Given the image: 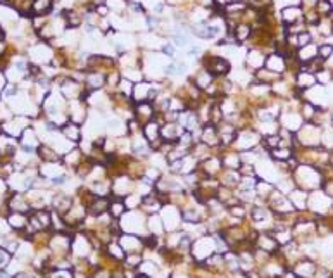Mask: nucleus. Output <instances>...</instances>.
I'll return each instance as SVG.
<instances>
[{
  "mask_svg": "<svg viewBox=\"0 0 333 278\" xmlns=\"http://www.w3.org/2000/svg\"><path fill=\"white\" fill-rule=\"evenodd\" d=\"M280 244L276 242V239L273 237V233H259L254 242V249L264 251L268 254H278Z\"/></svg>",
  "mask_w": 333,
  "mask_h": 278,
  "instance_id": "12",
  "label": "nucleus"
},
{
  "mask_svg": "<svg viewBox=\"0 0 333 278\" xmlns=\"http://www.w3.org/2000/svg\"><path fill=\"white\" fill-rule=\"evenodd\" d=\"M309 44H313L311 31H304V33H299L297 35V49L306 47V45H309Z\"/></svg>",
  "mask_w": 333,
  "mask_h": 278,
  "instance_id": "41",
  "label": "nucleus"
},
{
  "mask_svg": "<svg viewBox=\"0 0 333 278\" xmlns=\"http://www.w3.org/2000/svg\"><path fill=\"white\" fill-rule=\"evenodd\" d=\"M252 26L249 23H238L237 28L233 30V35H235V40L237 44H243L245 40H249L252 36Z\"/></svg>",
  "mask_w": 333,
  "mask_h": 278,
  "instance_id": "31",
  "label": "nucleus"
},
{
  "mask_svg": "<svg viewBox=\"0 0 333 278\" xmlns=\"http://www.w3.org/2000/svg\"><path fill=\"white\" fill-rule=\"evenodd\" d=\"M119 244L124 249L126 254H133V252H142V249L145 247V242H143V237H138V235L133 233H124L119 237Z\"/></svg>",
  "mask_w": 333,
  "mask_h": 278,
  "instance_id": "13",
  "label": "nucleus"
},
{
  "mask_svg": "<svg viewBox=\"0 0 333 278\" xmlns=\"http://www.w3.org/2000/svg\"><path fill=\"white\" fill-rule=\"evenodd\" d=\"M142 133L145 137V140L149 142L152 151H159L161 145H163V138H161V123L157 119H152V121L145 123L142 128Z\"/></svg>",
  "mask_w": 333,
  "mask_h": 278,
  "instance_id": "8",
  "label": "nucleus"
},
{
  "mask_svg": "<svg viewBox=\"0 0 333 278\" xmlns=\"http://www.w3.org/2000/svg\"><path fill=\"white\" fill-rule=\"evenodd\" d=\"M52 206H54L55 212L64 216L73 207V199L69 196H64V194H59V196L52 197Z\"/></svg>",
  "mask_w": 333,
  "mask_h": 278,
  "instance_id": "28",
  "label": "nucleus"
},
{
  "mask_svg": "<svg viewBox=\"0 0 333 278\" xmlns=\"http://www.w3.org/2000/svg\"><path fill=\"white\" fill-rule=\"evenodd\" d=\"M107 85V75L99 71H88L85 73V89L88 92H97L102 90Z\"/></svg>",
  "mask_w": 333,
  "mask_h": 278,
  "instance_id": "18",
  "label": "nucleus"
},
{
  "mask_svg": "<svg viewBox=\"0 0 333 278\" xmlns=\"http://www.w3.org/2000/svg\"><path fill=\"white\" fill-rule=\"evenodd\" d=\"M4 87H6V76H4L2 73H0V90H2Z\"/></svg>",
  "mask_w": 333,
  "mask_h": 278,
  "instance_id": "47",
  "label": "nucleus"
},
{
  "mask_svg": "<svg viewBox=\"0 0 333 278\" xmlns=\"http://www.w3.org/2000/svg\"><path fill=\"white\" fill-rule=\"evenodd\" d=\"M290 202L294 204V207L295 209H299V211H304L307 207V199H309V194L306 192V190H302V188H299V187H295L292 192H290Z\"/></svg>",
  "mask_w": 333,
  "mask_h": 278,
  "instance_id": "26",
  "label": "nucleus"
},
{
  "mask_svg": "<svg viewBox=\"0 0 333 278\" xmlns=\"http://www.w3.org/2000/svg\"><path fill=\"white\" fill-rule=\"evenodd\" d=\"M294 182L299 188L302 190H318L323 187L325 183V177H323V171L318 169L316 166H309V164H299L297 168L292 171Z\"/></svg>",
  "mask_w": 333,
  "mask_h": 278,
  "instance_id": "1",
  "label": "nucleus"
},
{
  "mask_svg": "<svg viewBox=\"0 0 333 278\" xmlns=\"http://www.w3.org/2000/svg\"><path fill=\"white\" fill-rule=\"evenodd\" d=\"M214 80H216V78L212 76L211 73L204 68V69H201V71H197V75L193 76L192 83H193V85H195L201 92H206V90L212 85V83H214Z\"/></svg>",
  "mask_w": 333,
  "mask_h": 278,
  "instance_id": "24",
  "label": "nucleus"
},
{
  "mask_svg": "<svg viewBox=\"0 0 333 278\" xmlns=\"http://www.w3.org/2000/svg\"><path fill=\"white\" fill-rule=\"evenodd\" d=\"M321 133L323 130L314 123H304L302 128L295 133L297 147H321Z\"/></svg>",
  "mask_w": 333,
  "mask_h": 278,
  "instance_id": "3",
  "label": "nucleus"
},
{
  "mask_svg": "<svg viewBox=\"0 0 333 278\" xmlns=\"http://www.w3.org/2000/svg\"><path fill=\"white\" fill-rule=\"evenodd\" d=\"M333 204V197H330L325 190H313V194H309L307 199V207L313 212H320V215H325V209L331 207Z\"/></svg>",
  "mask_w": 333,
  "mask_h": 278,
  "instance_id": "7",
  "label": "nucleus"
},
{
  "mask_svg": "<svg viewBox=\"0 0 333 278\" xmlns=\"http://www.w3.org/2000/svg\"><path fill=\"white\" fill-rule=\"evenodd\" d=\"M266 69H270V71L276 73V75L283 76L286 71H288V64H286V59L285 55H281L278 52H273L266 57V64H264Z\"/></svg>",
  "mask_w": 333,
  "mask_h": 278,
  "instance_id": "14",
  "label": "nucleus"
},
{
  "mask_svg": "<svg viewBox=\"0 0 333 278\" xmlns=\"http://www.w3.org/2000/svg\"><path fill=\"white\" fill-rule=\"evenodd\" d=\"M185 130L178 121H164L161 124V138L164 143H176Z\"/></svg>",
  "mask_w": 333,
  "mask_h": 278,
  "instance_id": "10",
  "label": "nucleus"
},
{
  "mask_svg": "<svg viewBox=\"0 0 333 278\" xmlns=\"http://www.w3.org/2000/svg\"><path fill=\"white\" fill-rule=\"evenodd\" d=\"M328 166L333 168V151H330V157H328Z\"/></svg>",
  "mask_w": 333,
  "mask_h": 278,
  "instance_id": "48",
  "label": "nucleus"
},
{
  "mask_svg": "<svg viewBox=\"0 0 333 278\" xmlns=\"http://www.w3.org/2000/svg\"><path fill=\"white\" fill-rule=\"evenodd\" d=\"M0 2H2V0H0Z\"/></svg>",
  "mask_w": 333,
  "mask_h": 278,
  "instance_id": "50",
  "label": "nucleus"
},
{
  "mask_svg": "<svg viewBox=\"0 0 333 278\" xmlns=\"http://www.w3.org/2000/svg\"><path fill=\"white\" fill-rule=\"evenodd\" d=\"M295 89L300 90V92H307L314 89L318 85V80H316V75L314 73H309V71H304V69H299L295 73V81H294Z\"/></svg>",
  "mask_w": 333,
  "mask_h": 278,
  "instance_id": "15",
  "label": "nucleus"
},
{
  "mask_svg": "<svg viewBox=\"0 0 333 278\" xmlns=\"http://www.w3.org/2000/svg\"><path fill=\"white\" fill-rule=\"evenodd\" d=\"M316 80H318V85H328V83L333 81V71L323 68L321 71L316 73Z\"/></svg>",
  "mask_w": 333,
  "mask_h": 278,
  "instance_id": "39",
  "label": "nucleus"
},
{
  "mask_svg": "<svg viewBox=\"0 0 333 278\" xmlns=\"http://www.w3.org/2000/svg\"><path fill=\"white\" fill-rule=\"evenodd\" d=\"M62 19H64V25H66L69 30H75L81 25L83 17L80 16V12L73 11V9H69V11H64L62 14Z\"/></svg>",
  "mask_w": 333,
  "mask_h": 278,
  "instance_id": "34",
  "label": "nucleus"
},
{
  "mask_svg": "<svg viewBox=\"0 0 333 278\" xmlns=\"http://www.w3.org/2000/svg\"><path fill=\"white\" fill-rule=\"evenodd\" d=\"M61 133L75 145H80V142L83 140V126L73 121H68L64 126H61Z\"/></svg>",
  "mask_w": 333,
  "mask_h": 278,
  "instance_id": "20",
  "label": "nucleus"
},
{
  "mask_svg": "<svg viewBox=\"0 0 333 278\" xmlns=\"http://www.w3.org/2000/svg\"><path fill=\"white\" fill-rule=\"evenodd\" d=\"M195 140L206 143V145H209L211 149H214L218 152L219 149H223V147H221L219 133H218V126H216V124H211V123L204 124V126L198 130V133L195 135Z\"/></svg>",
  "mask_w": 333,
  "mask_h": 278,
  "instance_id": "6",
  "label": "nucleus"
},
{
  "mask_svg": "<svg viewBox=\"0 0 333 278\" xmlns=\"http://www.w3.org/2000/svg\"><path fill=\"white\" fill-rule=\"evenodd\" d=\"M85 159H86V156H85V152L80 149V145L73 147L71 151L66 152V154L62 156L64 166H66V168H71V169H76L78 166H80Z\"/></svg>",
  "mask_w": 333,
  "mask_h": 278,
  "instance_id": "21",
  "label": "nucleus"
},
{
  "mask_svg": "<svg viewBox=\"0 0 333 278\" xmlns=\"http://www.w3.org/2000/svg\"><path fill=\"white\" fill-rule=\"evenodd\" d=\"M262 135L257 132L256 128H243L238 130V135L235 138V142L231 143V149L237 152H245V151H252L257 145H261Z\"/></svg>",
  "mask_w": 333,
  "mask_h": 278,
  "instance_id": "2",
  "label": "nucleus"
},
{
  "mask_svg": "<svg viewBox=\"0 0 333 278\" xmlns=\"http://www.w3.org/2000/svg\"><path fill=\"white\" fill-rule=\"evenodd\" d=\"M218 133H219L221 147H231V143L235 142V138L238 135V128L228 121H221L218 124Z\"/></svg>",
  "mask_w": 333,
  "mask_h": 278,
  "instance_id": "16",
  "label": "nucleus"
},
{
  "mask_svg": "<svg viewBox=\"0 0 333 278\" xmlns=\"http://www.w3.org/2000/svg\"><path fill=\"white\" fill-rule=\"evenodd\" d=\"M314 11L320 14L321 17H330V14L333 11V4L330 0H318V4L314 6Z\"/></svg>",
  "mask_w": 333,
  "mask_h": 278,
  "instance_id": "37",
  "label": "nucleus"
},
{
  "mask_svg": "<svg viewBox=\"0 0 333 278\" xmlns=\"http://www.w3.org/2000/svg\"><path fill=\"white\" fill-rule=\"evenodd\" d=\"M7 221H9V225L16 230H23L28 226V218L25 212H12V215L7 218Z\"/></svg>",
  "mask_w": 333,
  "mask_h": 278,
  "instance_id": "36",
  "label": "nucleus"
},
{
  "mask_svg": "<svg viewBox=\"0 0 333 278\" xmlns=\"http://www.w3.org/2000/svg\"><path fill=\"white\" fill-rule=\"evenodd\" d=\"M204 68L211 73L214 78L228 76L231 71V64L223 55H207L204 61Z\"/></svg>",
  "mask_w": 333,
  "mask_h": 278,
  "instance_id": "4",
  "label": "nucleus"
},
{
  "mask_svg": "<svg viewBox=\"0 0 333 278\" xmlns=\"http://www.w3.org/2000/svg\"><path fill=\"white\" fill-rule=\"evenodd\" d=\"M304 6H309V9H314V6L318 4V0H302Z\"/></svg>",
  "mask_w": 333,
  "mask_h": 278,
  "instance_id": "45",
  "label": "nucleus"
},
{
  "mask_svg": "<svg viewBox=\"0 0 333 278\" xmlns=\"http://www.w3.org/2000/svg\"><path fill=\"white\" fill-rule=\"evenodd\" d=\"M333 55V45L331 44H321L318 45V57H321L323 61H328Z\"/></svg>",
  "mask_w": 333,
  "mask_h": 278,
  "instance_id": "40",
  "label": "nucleus"
},
{
  "mask_svg": "<svg viewBox=\"0 0 333 278\" xmlns=\"http://www.w3.org/2000/svg\"><path fill=\"white\" fill-rule=\"evenodd\" d=\"M198 171L202 173V177H214L218 178V175L223 171V161H221V156L219 154H214L207 159L202 161L198 164Z\"/></svg>",
  "mask_w": 333,
  "mask_h": 278,
  "instance_id": "9",
  "label": "nucleus"
},
{
  "mask_svg": "<svg viewBox=\"0 0 333 278\" xmlns=\"http://www.w3.org/2000/svg\"><path fill=\"white\" fill-rule=\"evenodd\" d=\"M278 123L281 128L288 130V132H294L297 133L300 128H302V124L306 123L302 119V116H300L299 109H290V108H283L281 109V114L278 118Z\"/></svg>",
  "mask_w": 333,
  "mask_h": 278,
  "instance_id": "5",
  "label": "nucleus"
},
{
  "mask_svg": "<svg viewBox=\"0 0 333 278\" xmlns=\"http://www.w3.org/2000/svg\"><path fill=\"white\" fill-rule=\"evenodd\" d=\"M109 204H110V197H99L95 196V199L92 201L86 209H88V215L90 216H100L104 212L109 211Z\"/></svg>",
  "mask_w": 333,
  "mask_h": 278,
  "instance_id": "23",
  "label": "nucleus"
},
{
  "mask_svg": "<svg viewBox=\"0 0 333 278\" xmlns=\"http://www.w3.org/2000/svg\"><path fill=\"white\" fill-rule=\"evenodd\" d=\"M316 265L313 261H299L295 263L294 273L299 278H314V273H316Z\"/></svg>",
  "mask_w": 333,
  "mask_h": 278,
  "instance_id": "29",
  "label": "nucleus"
},
{
  "mask_svg": "<svg viewBox=\"0 0 333 278\" xmlns=\"http://www.w3.org/2000/svg\"><path fill=\"white\" fill-rule=\"evenodd\" d=\"M109 212H110V216H113L114 220H119V218H121L124 212H126V204H124L123 199H119V197L110 199Z\"/></svg>",
  "mask_w": 333,
  "mask_h": 278,
  "instance_id": "33",
  "label": "nucleus"
},
{
  "mask_svg": "<svg viewBox=\"0 0 333 278\" xmlns=\"http://www.w3.org/2000/svg\"><path fill=\"white\" fill-rule=\"evenodd\" d=\"M9 206H11V209L14 212H28L30 211V206H28L26 199L21 196V194H14L11 197V201H9Z\"/></svg>",
  "mask_w": 333,
  "mask_h": 278,
  "instance_id": "35",
  "label": "nucleus"
},
{
  "mask_svg": "<svg viewBox=\"0 0 333 278\" xmlns=\"http://www.w3.org/2000/svg\"><path fill=\"white\" fill-rule=\"evenodd\" d=\"M281 21L285 23L286 26H290V25H295V23H299V21H304V11H302V7L300 6H286L281 9Z\"/></svg>",
  "mask_w": 333,
  "mask_h": 278,
  "instance_id": "19",
  "label": "nucleus"
},
{
  "mask_svg": "<svg viewBox=\"0 0 333 278\" xmlns=\"http://www.w3.org/2000/svg\"><path fill=\"white\" fill-rule=\"evenodd\" d=\"M50 278H73V273L69 270H64V268H55L50 273Z\"/></svg>",
  "mask_w": 333,
  "mask_h": 278,
  "instance_id": "43",
  "label": "nucleus"
},
{
  "mask_svg": "<svg viewBox=\"0 0 333 278\" xmlns=\"http://www.w3.org/2000/svg\"><path fill=\"white\" fill-rule=\"evenodd\" d=\"M133 113H135V118L142 124L152 121V119H156V116H157V111H156L152 102H140V104H135Z\"/></svg>",
  "mask_w": 333,
  "mask_h": 278,
  "instance_id": "17",
  "label": "nucleus"
},
{
  "mask_svg": "<svg viewBox=\"0 0 333 278\" xmlns=\"http://www.w3.org/2000/svg\"><path fill=\"white\" fill-rule=\"evenodd\" d=\"M198 2H201V6H204V7L214 6V0H198Z\"/></svg>",
  "mask_w": 333,
  "mask_h": 278,
  "instance_id": "46",
  "label": "nucleus"
},
{
  "mask_svg": "<svg viewBox=\"0 0 333 278\" xmlns=\"http://www.w3.org/2000/svg\"><path fill=\"white\" fill-rule=\"evenodd\" d=\"M36 154H38V157L43 163H59V161H62V156L50 145H47V143H41Z\"/></svg>",
  "mask_w": 333,
  "mask_h": 278,
  "instance_id": "25",
  "label": "nucleus"
},
{
  "mask_svg": "<svg viewBox=\"0 0 333 278\" xmlns=\"http://www.w3.org/2000/svg\"><path fill=\"white\" fill-rule=\"evenodd\" d=\"M294 156L295 152L292 147H276V149L270 151V157L276 163H288Z\"/></svg>",
  "mask_w": 333,
  "mask_h": 278,
  "instance_id": "30",
  "label": "nucleus"
},
{
  "mask_svg": "<svg viewBox=\"0 0 333 278\" xmlns=\"http://www.w3.org/2000/svg\"><path fill=\"white\" fill-rule=\"evenodd\" d=\"M331 118H333V111H331Z\"/></svg>",
  "mask_w": 333,
  "mask_h": 278,
  "instance_id": "49",
  "label": "nucleus"
},
{
  "mask_svg": "<svg viewBox=\"0 0 333 278\" xmlns=\"http://www.w3.org/2000/svg\"><path fill=\"white\" fill-rule=\"evenodd\" d=\"M52 11V0H33L31 2V12L35 16H47Z\"/></svg>",
  "mask_w": 333,
  "mask_h": 278,
  "instance_id": "32",
  "label": "nucleus"
},
{
  "mask_svg": "<svg viewBox=\"0 0 333 278\" xmlns=\"http://www.w3.org/2000/svg\"><path fill=\"white\" fill-rule=\"evenodd\" d=\"M142 254L140 252H133V254H126V258H124V265L126 268H131V270H135L142 265Z\"/></svg>",
  "mask_w": 333,
  "mask_h": 278,
  "instance_id": "38",
  "label": "nucleus"
},
{
  "mask_svg": "<svg viewBox=\"0 0 333 278\" xmlns=\"http://www.w3.org/2000/svg\"><path fill=\"white\" fill-rule=\"evenodd\" d=\"M228 212L233 218H237V220H242V218H245V215H247V211H245V207L243 206H240V204H237V206H231L228 207Z\"/></svg>",
  "mask_w": 333,
  "mask_h": 278,
  "instance_id": "42",
  "label": "nucleus"
},
{
  "mask_svg": "<svg viewBox=\"0 0 333 278\" xmlns=\"http://www.w3.org/2000/svg\"><path fill=\"white\" fill-rule=\"evenodd\" d=\"M19 138H21V145H23V149H25V151H30V152L38 151V147L41 145L40 138H38V135H36V132L30 126H28L25 132L21 133Z\"/></svg>",
  "mask_w": 333,
  "mask_h": 278,
  "instance_id": "22",
  "label": "nucleus"
},
{
  "mask_svg": "<svg viewBox=\"0 0 333 278\" xmlns=\"http://www.w3.org/2000/svg\"><path fill=\"white\" fill-rule=\"evenodd\" d=\"M295 55H297V61L300 64H307L311 62L313 59L318 57V45L316 44H309L306 47H300L295 50Z\"/></svg>",
  "mask_w": 333,
  "mask_h": 278,
  "instance_id": "27",
  "label": "nucleus"
},
{
  "mask_svg": "<svg viewBox=\"0 0 333 278\" xmlns=\"http://www.w3.org/2000/svg\"><path fill=\"white\" fill-rule=\"evenodd\" d=\"M9 259H11V252H7L6 249L0 247V271L9 265Z\"/></svg>",
  "mask_w": 333,
  "mask_h": 278,
  "instance_id": "44",
  "label": "nucleus"
},
{
  "mask_svg": "<svg viewBox=\"0 0 333 278\" xmlns=\"http://www.w3.org/2000/svg\"><path fill=\"white\" fill-rule=\"evenodd\" d=\"M264 64H266V55L261 49H251L247 54H245L243 66L247 69H251L252 73H256L261 68H264Z\"/></svg>",
  "mask_w": 333,
  "mask_h": 278,
  "instance_id": "11",
  "label": "nucleus"
}]
</instances>
